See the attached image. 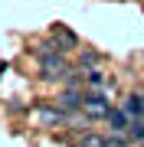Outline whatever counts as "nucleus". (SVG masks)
Listing matches in <instances>:
<instances>
[{"label":"nucleus","mask_w":144,"mask_h":147,"mask_svg":"<svg viewBox=\"0 0 144 147\" xmlns=\"http://www.w3.org/2000/svg\"><path fill=\"white\" fill-rule=\"evenodd\" d=\"M89 85H95V88H105V79H101L98 72H89Z\"/></svg>","instance_id":"obj_10"},{"label":"nucleus","mask_w":144,"mask_h":147,"mask_svg":"<svg viewBox=\"0 0 144 147\" xmlns=\"http://www.w3.org/2000/svg\"><path fill=\"white\" fill-rule=\"evenodd\" d=\"M53 39H56V49H75L79 46V36H75L69 26H62V23L53 26Z\"/></svg>","instance_id":"obj_3"},{"label":"nucleus","mask_w":144,"mask_h":147,"mask_svg":"<svg viewBox=\"0 0 144 147\" xmlns=\"http://www.w3.org/2000/svg\"><path fill=\"white\" fill-rule=\"evenodd\" d=\"M128 118H131L128 111L121 115V111H115V108H112V111H108V118H105V121L112 124V131H128Z\"/></svg>","instance_id":"obj_4"},{"label":"nucleus","mask_w":144,"mask_h":147,"mask_svg":"<svg viewBox=\"0 0 144 147\" xmlns=\"http://www.w3.org/2000/svg\"><path fill=\"white\" fill-rule=\"evenodd\" d=\"M79 147H108V137H95V134H85L79 141Z\"/></svg>","instance_id":"obj_7"},{"label":"nucleus","mask_w":144,"mask_h":147,"mask_svg":"<svg viewBox=\"0 0 144 147\" xmlns=\"http://www.w3.org/2000/svg\"><path fill=\"white\" fill-rule=\"evenodd\" d=\"M82 108H85L89 118H108V111H112V105H108L101 95H89V98L82 101Z\"/></svg>","instance_id":"obj_2"},{"label":"nucleus","mask_w":144,"mask_h":147,"mask_svg":"<svg viewBox=\"0 0 144 147\" xmlns=\"http://www.w3.org/2000/svg\"><path fill=\"white\" fill-rule=\"evenodd\" d=\"M82 101H85V98H82L79 92H66L62 98H59V105H62V108H82Z\"/></svg>","instance_id":"obj_6"},{"label":"nucleus","mask_w":144,"mask_h":147,"mask_svg":"<svg viewBox=\"0 0 144 147\" xmlns=\"http://www.w3.org/2000/svg\"><path fill=\"white\" fill-rule=\"evenodd\" d=\"M39 118H43L46 124H56V121H62V115H59V111H53V108H39Z\"/></svg>","instance_id":"obj_9"},{"label":"nucleus","mask_w":144,"mask_h":147,"mask_svg":"<svg viewBox=\"0 0 144 147\" xmlns=\"http://www.w3.org/2000/svg\"><path fill=\"white\" fill-rule=\"evenodd\" d=\"M128 137L144 141V121H131V124H128Z\"/></svg>","instance_id":"obj_8"},{"label":"nucleus","mask_w":144,"mask_h":147,"mask_svg":"<svg viewBox=\"0 0 144 147\" xmlns=\"http://www.w3.org/2000/svg\"><path fill=\"white\" fill-rule=\"evenodd\" d=\"M124 111H128L131 118L144 115V98H141V95H128V98H124Z\"/></svg>","instance_id":"obj_5"},{"label":"nucleus","mask_w":144,"mask_h":147,"mask_svg":"<svg viewBox=\"0 0 144 147\" xmlns=\"http://www.w3.org/2000/svg\"><path fill=\"white\" fill-rule=\"evenodd\" d=\"M43 75L46 79H62V75H69L66 59L56 56V53H43Z\"/></svg>","instance_id":"obj_1"}]
</instances>
